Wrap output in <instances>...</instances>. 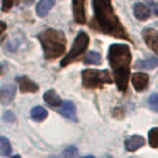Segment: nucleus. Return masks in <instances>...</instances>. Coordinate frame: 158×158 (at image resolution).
<instances>
[{
	"mask_svg": "<svg viewBox=\"0 0 158 158\" xmlns=\"http://www.w3.org/2000/svg\"><path fill=\"white\" fill-rule=\"evenodd\" d=\"M77 154H78L77 147H68L65 151H64V156L65 157H74V156H77Z\"/></svg>",
	"mask_w": 158,
	"mask_h": 158,
	"instance_id": "4be33fe9",
	"label": "nucleus"
},
{
	"mask_svg": "<svg viewBox=\"0 0 158 158\" xmlns=\"http://www.w3.org/2000/svg\"><path fill=\"white\" fill-rule=\"evenodd\" d=\"M13 2H14V0H13Z\"/></svg>",
	"mask_w": 158,
	"mask_h": 158,
	"instance_id": "a878e982",
	"label": "nucleus"
},
{
	"mask_svg": "<svg viewBox=\"0 0 158 158\" xmlns=\"http://www.w3.org/2000/svg\"><path fill=\"white\" fill-rule=\"evenodd\" d=\"M31 117L35 121H43L47 117V110L43 107H35V108L31 111Z\"/></svg>",
	"mask_w": 158,
	"mask_h": 158,
	"instance_id": "a211bd4d",
	"label": "nucleus"
},
{
	"mask_svg": "<svg viewBox=\"0 0 158 158\" xmlns=\"http://www.w3.org/2000/svg\"><path fill=\"white\" fill-rule=\"evenodd\" d=\"M11 154V144L6 137H2L0 136V156H10Z\"/></svg>",
	"mask_w": 158,
	"mask_h": 158,
	"instance_id": "6ab92c4d",
	"label": "nucleus"
},
{
	"mask_svg": "<svg viewBox=\"0 0 158 158\" xmlns=\"http://www.w3.org/2000/svg\"><path fill=\"white\" fill-rule=\"evenodd\" d=\"M148 106H150L151 110L158 112V94H153L148 98Z\"/></svg>",
	"mask_w": 158,
	"mask_h": 158,
	"instance_id": "412c9836",
	"label": "nucleus"
},
{
	"mask_svg": "<svg viewBox=\"0 0 158 158\" xmlns=\"http://www.w3.org/2000/svg\"><path fill=\"white\" fill-rule=\"evenodd\" d=\"M133 11H135V17H136L137 19H140V21L147 19L151 14L150 8H148L147 6H144L143 3H136V4L133 6Z\"/></svg>",
	"mask_w": 158,
	"mask_h": 158,
	"instance_id": "f8f14e48",
	"label": "nucleus"
},
{
	"mask_svg": "<svg viewBox=\"0 0 158 158\" xmlns=\"http://www.w3.org/2000/svg\"><path fill=\"white\" fill-rule=\"evenodd\" d=\"M43 98L50 107H58L61 104L60 96H58L54 90H49V92H46L44 93V96H43Z\"/></svg>",
	"mask_w": 158,
	"mask_h": 158,
	"instance_id": "2eb2a0df",
	"label": "nucleus"
},
{
	"mask_svg": "<svg viewBox=\"0 0 158 158\" xmlns=\"http://www.w3.org/2000/svg\"><path fill=\"white\" fill-rule=\"evenodd\" d=\"M39 40L43 46V53L46 60L57 58L65 52L67 39L61 31L57 29H46L42 33H39Z\"/></svg>",
	"mask_w": 158,
	"mask_h": 158,
	"instance_id": "7ed1b4c3",
	"label": "nucleus"
},
{
	"mask_svg": "<svg viewBox=\"0 0 158 158\" xmlns=\"http://www.w3.org/2000/svg\"><path fill=\"white\" fill-rule=\"evenodd\" d=\"M148 142L151 147L158 148V128H154L148 132Z\"/></svg>",
	"mask_w": 158,
	"mask_h": 158,
	"instance_id": "aec40b11",
	"label": "nucleus"
},
{
	"mask_svg": "<svg viewBox=\"0 0 158 158\" xmlns=\"http://www.w3.org/2000/svg\"><path fill=\"white\" fill-rule=\"evenodd\" d=\"M132 83H133V87L137 90V92H142V90L146 89V86L148 85V75L142 74V72H137L132 77Z\"/></svg>",
	"mask_w": 158,
	"mask_h": 158,
	"instance_id": "9b49d317",
	"label": "nucleus"
},
{
	"mask_svg": "<svg viewBox=\"0 0 158 158\" xmlns=\"http://www.w3.org/2000/svg\"><path fill=\"white\" fill-rule=\"evenodd\" d=\"M13 7V0H3V11H8Z\"/></svg>",
	"mask_w": 158,
	"mask_h": 158,
	"instance_id": "b1692460",
	"label": "nucleus"
},
{
	"mask_svg": "<svg viewBox=\"0 0 158 158\" xmlns=\"http://www.w3.org/2000/svg\"><path fill=\"white\" fill-rule=\"evenodd\" d=\"M58 112H60L63 117L68 118L71 121H77V110H75V104L72 101H64L61 104V107L58 108Z\"/></svg>",
	"mask_w": 158,
	"mask_h": 158,
	"instance_id": "6e6552de",
	"label": "nucleus"
},
{
	"mask_svg": "<svg viewBox=\"0 0 158 158\" xmlns=\"http://www.w3.org/2000/svg\"><path fill=\"white\" fill-rule=\"evenodd\" d=\"M143 144H144V139H143L142 136H131L125 142V147H126V150H129V151L137 150V148H140Z\"/></svg>",
	"mask_w": 158,
	"mask_h": 158,
	"instance_id": "4468645a",
	"label": "nucleus"
},
{
	"mask_svg": "<svg viewBox=\"0 0 158 158\" xmlns=\"http://www.w3.org/2000/svg\"><path fill=\"white\" fill-rule=\"evenodd\" d=\"M4 31H6V24L3 21H0V35H2Z\"/></svg>",
	"mask_w": 158,
	"mask_h": 158,
	"instance_id": "393cba45",
	"label": "nucleus"
},
{
	"mask_svg": "<svg viewBox=\"0 0 158 158\" xmlns=\"http://www.w3.org/2000/svg\"><path fill=\"white\" fill-rule=\"evenodd\" d=\"M15 97V86L14 85H6L0 89V103L10 104Z\"/></svg>",
	"mask_w": 158,
	"mask_h": 158,
	"instance_id": "1a4fd4ad",
	"label": "nucleus"
},
{
	"mask_svg": "<svg viewBox=\"0 0 158 158\" xmlns=\"http://www.w3.org/2000/svg\"><path fill=\"white\" fill-rule=\"evenodd\" d=\"M83 63L87 64V65H98V64H101V56L96 52H89L87 56L85 57Z\"/></svg>",
	"mask_w": 158,
	"mask_h": 158,
	"instance_id": "f3484780",
	"label": "nucleus"
},
{
	"mask_svg": "<svg viewBox=\"0 0 158 158\" xmlns=\"http://www.w3.org/2000/svg\"><path fill=\"white\" fill-rule=\"evenodd\" d=\"M108 61L114 72L115 83L121 92L128 89L129 65L132 61L131 50L126 44H111L108 50Z\"/></svg>",
	"mask_w": 158,
	"mask_h": 158,
	"instance_id": "f03ea898",
	"label": "nucleus"
},
{
	"mask_svg": "<svg viewBox=\"0 0 158 158\" xmlns=\"http://www.w3.org/2000/svg\"><path fill=\"white\" fill-rule=\"evenodd\" d=\"M54 3H56V0H40V2L38 3V6H36V13H38V15L39 17L47 15V13L53 8Z\"/></svg>",
	"mask_w": 158,
	"mask_h": 158,
	"instance_id": "ddd939ff",
	"label": "nucleus"
},
{
	"mask_svg": "<svg viewBox=\"0 0 158 158\" xmlns=\"http://www.w3.org/2000/svg\"><path fill=\"white\" fill-rule=\"evenodd\" d=\"M143 39H144L146 44L153 50L154 53L158 54V32L153 28H146L143 31Z\"/></svg>",
	"mask_w": 158,
	"mask_h": 158,
	"instance_id": "423d86ee",
	"label": "nucleus"
},
{
	"mask_svg": "<svg viewBox=\"0 0 158 158\" xmlns=\"http://www.w3.org/2000/svg\"><path fill=\"white\" fill-rule=\"evenodd\" d=\"M72 8H74V18L78 24L86 22L85 15V0H72Z\"/></svg>",
	"mask_w": 158,
	"mask_h": 158,
	"instance_id": "0eeeda50",
	"label": "nucleus"
},
{
	"mask_svg": "<svg viewBox=\"0 0 158 158\" xmlns=\"http://www.w3.org/2000/svg\"><path fill=\"white\" fill-rule=\"evenodd\" d=\"M82 79H83L85 87H89V89L100 87L101 85L112 82L108 71H97V69H85L82 72Z\"/></svg>",
	"mask_w": 158,
	"mask_h": 158,
	"instance_id": "20e7f679",
	"label": "nucleus"
},
{
	"mask_svg": "<svg viewBox=\"0 0 158 158\" xmlns=\"http://www.w3.org/2000/svg\"><path fill=\"white\" fill-rule=\"evenodd\" d=\"M158 65V58L157 57H150V58H146L143 61H137L136 63V69H153Z\"/></svg>",
	"mask_w": 158,
	"mask_h": 158,
	"instance_id": "dca6fc26",
	"label": "nucleus"
},
{
	"mask_svg": "<svg viewBox=\"0 0 158 158\" xmlns=\"http://www.w3.org/2000/svg\"><path fill=\"white\" fill-rule=\"evenodd\" d=\"M94 8V25L110 36L119 39H129L121 21L115 15L111 6V0H93Z\"/></svg>",
	"mask_w": 158,
	"mask_h": 158,
	"instance_id": "f257e3e1",
	"label": "nucleus"
},
{
	"mask_svg": "<svg viewBox=\"0 0 158 158\" xmlns=\"http://www.w3.org/2000/svg\"><path fill=\"white\" fill-rule=\"evenodd\" d=\"M17 81L19 82V90L22 93H35L38 92L39 86L36 83H33L28 77H19Z\"/></svg>",
	"mask_w": 158,
	"mask_h": 158,
	"instance_id": "9d476101",
	"label": "nucleus"
},
{
	"mask_svg": "<svg viewBox=\"0 0 158 158\" xmlns=\"http://www.w3.org/2000/svg\"><path fill=\"white\" fill-rule=\"evenodd\" d=\"M3 118H4V121H7V122H14V121H15V117H14V114L11 111H6Z\"/></svg>",
	"mask_w": 158,
	"mask_h": 158,
	"instance_id": "5701e85b",
	"label": "nucleus"
},
{
	"mask_svg": "<svg viewBox=\"0 0 158 158\" xmlns=\"http://www.w3.org/2000/svg\"><path fill=\"white\" fill-rule=\"evenodd\" d=\"M87 44H89V36L85 32H79L74 42V46H72L71 52L65 56V58L61 60V67H65L68 64H71L72 61L77 60L82 53H85V50L87 49Z\"/></svg>",
	"mask_w": 158,
	"mask_h": 158,
	"instance_id": "39448f33",
	"label": "nucleus"
}]
</instances>
